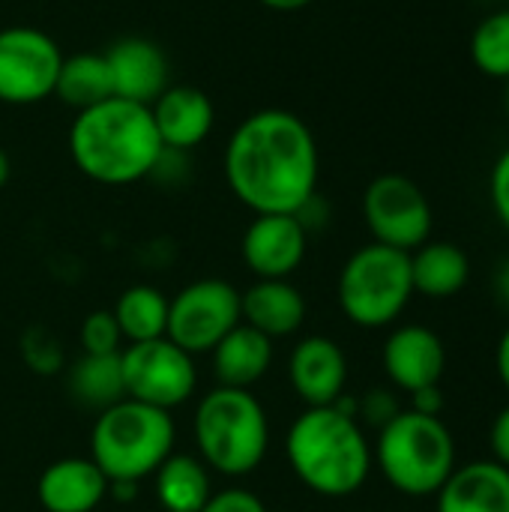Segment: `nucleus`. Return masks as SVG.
I'll use <instances>...</instances> for the list:
<instances>
[{"mask_svg": "<svg viewBox=\"0 0 509 512\" xmlns=\"http://www.w3.org/2000/svg\"><path fill=\"white\" fill-rule=\"evenodd\" d=\"M237 324H243L240 291L225 279H198L168 300L165 336L186 354H210Z\"/></svg>", "mask_w": 509, "mask_h": 512, "instance_id": "obj_9", "label": "nucleus"}, {"mask_svg": "<svg viewBox=\"0 0 509 512\" xmlns=\"http://www.w3.org/2000/svg\"><path fill=\"white\" fill-rule=\"evenodd\" d=\"M159 141L165 150L189 153L207 141L216 123L213 99L192 84H171L153 105H150Z\"/></svg>", "mask_w": 509, "mask_h": 512, "instance_id": "obj_16", "label": "nucleus"}, {"mask_svg": "<svg viewBox=\"0 0 509 512\" xmlns=\"http://www.w3.org/2000/svg\"><path fill=\"white\" fill-rule=\"evenodd\" d=\"M126 399L144 402L159 411H174L195 396L198 369L195 357L174 345L168 336L135 342L120 351Z\"/></svg>", "mask_w": 509, "mask_h": 512, "instance_id": "obj_8", "label": "nucleus"}, {"mask_svg": "<svg viewBox=\"0 0 509 512\" xmlns=\"http://www.w3.org/2000/svg\"><path fill=\"white\" fill-rule=\"evenodd\" d=\"M108 498H117V501H132V498H138V483H111V489H108Z\"/></svg>", "mask_w": 509, "mask_h": 512, "instance_id": "obj_36", "label": "nucleus"}, {"mask_svg": "<svg viewBox=\"0 0 509 512\" xmlns=\"http://www.w3.org/2000/svg\"><path fill=\"white\" fill-rule=\"evenodd\" d=\"M174 444V417L135 399H120L99 411L90 429V459L108 483H141L153 477L174 453Z\"/></svg>", "mask_w": 509, "mask_h": 512, "instance_id": "obj_5", "label": "nucleus"}, {"mask_svg": "<svg viewBox=\"0 0 509 512\" xmlns=\"http://www.w3.org/2000/svg\"><path fill=\"white\" fill-rule=\"evenodd\" d=\"M468 276H471V261L465 249L456 243L429 240L411 252L414 294H423L429 300H447L468 285Z\"/></svg>", "mask_w": 509, "mask_h": 512, "instance_id": "obj_21", "label": "nucleus"}, {"mask_svg": "<svg viewBox=\"0 0 509 512\" xmlns=\"http://www.w3.org/2000/svg\"><path fill=\"white\" fill-rule=\"evenodd\" d=\"M153 492L162 512H198L213 498L210 468L192 453H171L153 474Z\"/></svg>", "mask_w": 509, "mask_h": 512, "instance_id": "obj_22", "label": "nucleus"}, {"mask_svg": "<svg viewBox=\"0 0 509 512\" xmlns=\"http://www.w3.org/2000/svg\"><path fill=\"white\" fill-rule=\"evenodd\" d=\"M210 360L216 387L252 390L273 366V339L252 330L249 324H237L210 351Z\"/></svg>", "mask_w": 509, "mask_h": 512, "instance_id": "obj_20", "label": "nucleus"}, {"mask_svg": "<svg viewBox=\"0 0 509 512\" xmlns=\"http://www.w3.org/2000/svg\"><path fill=\"white\" fill-rule=\"evenodd\" d=\"M108 489V477L90 456H66L39 474L36 498L45 512H93L108 498Z\"/></svg>", "mask_w": 509, "mask_h": 512, "instance_id": "obj_17", "label": "nucleus"}, {"mask_svg": "<svg viewBox=\"0 0 509 512\" xmlns=\"http://www.w3.org/2000/svg\"><path fill=\"white\" fill-rule=\"evenodd\" d=\"M381 363L396 390L417 393L423 387L441 384L447 369V348L435 330L423 324H402L387 336Z\"/></svg>", "mask_w": 509, "mask_h": 512, "instance_id": "obj_13", "label": "nucleus"}, {"mask_svg": "<svg viewBox=\"0 0 509 512\" xmlns=\"http://www.w3.org/2000/svg\"><path fill=\"white\" fill-rule=\"evenodd\" d=\"M402 408H399V402H396V396L390 393V390H372V393H366L363 399H360V414L357 417H363L366 423H372V426H387L396 414H399Z\"/></svg>", "mask_w": 509, "mask_h": 512, "instance_id": "obj_30", "label": "nucleus"}, {"mask_svg": "<svg viewBox=\"0 0 509 512\" xmlns=\"http://www.w3.org/2000/svg\"><path fill=\"white\" fill-rule=\"evenodd\" d=\"M495 369H498V378H501V384L507 387V393H509V327L504 330L501 342H498V351H495Z\"/></svg>", "mask_w": 509, "mask_h": 512, "instance_id": "obj_34", "label": "nucleus"}, {"mask_svg": "<svg viewBox=\"0 0 509 512\" xmlns=\"http://www.w3.org/2000/svg\"><path fill=\"white\" fill-rule=\"evenodd\" d=\"M66 390L78 405L93 408L96 414L117 405L120 399H126L120 354H81L66 369Z\"/></svg>", "mask_w": 509, "mask_h": 512, "instance_id": "obj_23", "label": "nucleus"}, {"mask_svg": "<svg viewBox=\"0 0 509 512\" xmlns=\"http://www.w3.org/2000/svg\"><path fill=\"white\" fill-rule=\"evenodd\" d=\"M306 246L309 231L294 213H261L243 231L240 255L255 279H291L306 258Z\"/></svg>", "mask_w": 509, "mask_h": 512, "instance_id": "obj_12", "label": "nucleus"}, {"mask_svg": "<svg viewBox=\"0 0 509 512\" xmlns=\"http://www.w3.org/2000/svg\"><path fill=\"white\" fill-rule=\"evenodd\" d=\"M9 174H12V162H9V153L0 147V189L9 183Z\"/></svg>", "mask_w": 509, "mask_h": 512, "instance_id": "obj_38", "label": "nucleus"}, {"mask_svg": "<svg viewBox=\"0 0 509 512\" xmlns=\"http://www.w3.org/2000/svg\"><path fill=\"white\" fill-rule=\"evenodd\" d=\"M21 354L27 360V366L39 375H51V372H60L63 369V351L60 345L42 333V330H30L21 342Z\"/></svg>", "mask_w": 509, "mask_h": 512, "instance_id": "obj_28", "label": "nucleus"}, {"mask_svg": "<svg viewBox=\"0 0 509 512\" xmlns=\"http://www.w3.org/2000/svg\"><path fill=\"white\" fill-rule=\"evenodd\" d=\"M258 3L273 9V12H297V9H306L315 0H258Z\"/></svg>", "mask_w": 509, "mask_h": 512, "instance_id": "obj_35", "label": "nucleus"}, {"mask_svg": "<svg viewBox=\"0 0 509 512\" xmlns=\"http://www.w3.org/2000/svg\"><path fill=\"white\" fill-rule=\"evenodd\" d=\"M198 512H267V504L249 489H222Z\"/></svg>", "mask_w": 509, "mask_h": 512, "instance_id": "obj_29", "label": "nucleus"}, {"mask_svg": "<svg viewBox=\"0 0 509 512\" xmlns=\"http://www.w3.org/2000/svg\"><path fill=\"white\" fill-rule=\"evenodd\" d=\"M363 219L372 243L414 252L432 237V204L405 174H381L363 192Z\"/></svg>", "mask_w": 509, "mask_h": 512, "instance_id": "obj_10", "label": "nucleus"}, {"mask_svg": "<svg viewBox=\"0 0 509 512\" xmlns=\"http://www.w3.org/2000/svg\"><path fill=\"white\" fill-rule=\"evenodd\" d=\"M240 312L243 324L276 342L303 327L306 297L291 279H255V285L240 294Z\"/></svg>", "mask_w": 509, "mask_h": 512, "instance_id": "obj_18", "label": "nucleus"}, {"mask_svg": "<svg viewBox=\"0 0 509 512\" xmlns=\"http://www.w3.org/2000/svg\"><path fill=\"white\" fill-rule=\"evenodd\" d=\"M498 291H501L504 303L509 306V255L507 261H504V267H501V273H498Z\"/></svg>", "mask_w": 509, "mask_h": 512, "instance_id": "obj_37", "label": "nucleus"}, {"mask_svg": "<svg viewBox=\"0 0 509 512\" xmlns=\"http://www.w3.org/2000/svg\"><path fill=\"white\" fill-rule=\"evenodd\" d=\"M198 459L210 474L246 477L270 450V420L252 390L213 387L201 396L192 420Z\"/></svg>", "mask_w": 509, "mask_h": 512, "instance_id": "obj_4", "label": "nucleus"}, {"mask_svg": "<svg viewBox=\"0 0 509 512\" xmlns=\"http://www.w3.org/2000/svg\"><path fill=\"white\" fill-rule=\"evenodd\" d=\"M318 141L303 117L261 108L237 123L225 144L231 195L261 213H300L318 195Z\"/></svg>", "mask_w": 509, "mask_h": 512, "instance_id": "obj_1", "label": "nucleus"}, {"mask_svg": "<svg viewBox=\"0 0 509 512\" xmlns=\"http://www.w3.org/2000/svg\"><path fill=\"white\" fill-rule=\"evenodd\" d=\"M435 498L438 512H509V468L495 459L456 465Z\"/></svg>", "mask_w": 509, "mask_h": 512, "instance_id": "obj_19", "label": "nucleus"}, {"mask_svg": "<svg viewBox=\"0 0 509 512\" xmlns=\"http://www.w3.org/2000/svg\"><path fill=\"white\" fill-rule=\"evenodd\" d=\"M285 456L294 477L321 498H351L372 474V444L360 420L333 405L306 408L285 435Z\"/></svg>", "mask_w": 509, "mask_h": 512, "instance_id": "obj_3", "label": "nucleus"}, {"mask_svg": "<svg viewBox=\"0 0 509 512\" xmlns=\"http://www.w3.org/2000/svg\"><path fill=\"white\" fill-rule=\"evenodd\" d=\"M288 381L306 408H327L348 387V357L330 336H306L288 357Z\"/></svg>", "mask_w": 509, "mask_h": 512, "instance_id": "obj_15", "label": "nucleus"}, {"mask_svg": "<svg viewBox=\"0 0 509 512\" xmlns=\"http://www.w3.org/2000/svg\"><path fill=\"white\" fill-rule=\"evenodd\" d=\"M474 66L495 81H509V9L489 12L471 33Z\"/></svg>", "mask_w": 509, "mask_h": 512, "instance_id": "obj_26", "label": "nucleus"}, {"mask_svg": "<svg viewBox=\"0 0 509 512\" xmlns=\"http://www.w3.org/2000/svg\"><path fill=\"white\" fill-rule=\"evenodd\" d=\"M444 393H441V384L435 387H423L417 393H411V411L417 414H426V417H441L444 414Z\"/></svg>", "mask_w": 509, "mask_h": 512, "instance_id": "obj_33", "label": "nucleus"}, {"mask_svg": "<svg viewBox=\"0 0 509 512\" xmlns=\"http://www.w3.org/2000/svg\"><path fill=\"white\" fill-rule=\"evenodd\" d=\"M162 153L150 105L111 96L78 111L69 126V156L99 186H132L150 177Z\"/></svg>", "mask_w": 509, "mask_h": 512, "instance_id": "obj_2", "label": "nucleus"}, {"mask_svg": "<svg viewBox=\"0 0 509 512\" xmlns=\"http://www.w3.org/2000/svg\"><path fill=\"white\" fill-rule=\"evenodd\" d=\"M507 114H509V81H507Z\"/></svg>", "mask_w": 509, "mask_h": 512, "instance_id": "obj_39", "label": "nucleus"}, {"mask_svg": "<svg viewBox=\"0 0 509 512\" xmlns=\"http://www.w3.org/2000/svg\"><path fill=\"white\" fill-rule=\"evenodd\" d=\"M372 459L396 492L429 498L456 471V441L441 417L408 408L378 429Z\"/></svg>", "mask_w": 509, "mask_h": 512, "instance_id": "obj_6", "label": "nucleus"}, {"mask_svg": "<svg viewBox=\"0 0 509 512\" xmlns=\"http://www.w3.org/2000/svg\"><path fill=\"white\" fill-rule=\"evenodd\" d=\"M105 63L111 72L114 96L138 105H153L168 87H171V66L153 39L144 36H126L117 39L105 51Z\"/></svg>", "mask_w": 509, "mask_h": 512, "instance_id": "obj_14", "label": "nucleus"}, {"mask_svg": "<svg viewBox=\"0 0 509 512\" xmlns=\"http://www.w3.org/2000/svg\"><path fill=\"white\" fill-rule=\"evenodd\" d=\"M81 348L84 354H96V357H105V354H120L123 351V333L111 315V309H99V312H90L84 321H81Z\"/></svg>", "mask_w": 509, "mask_h": 512, "instance_id": "obj_27", "label": "nucleus"}, {"mask_svg": "<svg viewBox=\"0 0 509 512\" xmlns=\"http://www.w3.org/2000/svg\"><path fill=\"white\" fill-rule=\"evenodd\" d=\"M339 309L354 327L381 330L399 321L414 297L411 252L381 243L360 246L342 267L336 282Z\"/></svg>", "mask_w": 509, "mask_h": 512, "instance_id": "obj_7", "label": "nucleus"}, {"mask_svg": "<svg viewBox=\"0 0 509 512\" xmlns=\"http://www.w3.org/2000/svg\"><path fill=\"white\" fill-rule=\"evenodd\" d=\"M111 315L129 345L162 339L168 330V297L153 285H132L117 297Z\"/></svg>", "mask_w": 509, "mask_h": 512, "instance_id": "obj_25", "label": "nucleus"}, {"mask_svg": "<svg viewBox=\"0 0 509 512\" xmlns=\"http://www.w3.org/2000/svg\"><path fill=\"white\" fill-rule=\"evenodd\" d=\"M489 195H492V207L501 225L509 231V147L495 159V168L489 177Z\"/></svg>", "mask_w": 509, "mask_h": 512, "instance_id": "obj_31", "label": "nucleus"}, {"mask_svg": "<svg viewBox=\"0 0 509 512\" xmlns=\"http://www.w3.org/2000/svg\"><path fill=\"white\" fill-rule=\"evenodd\" d=\"M489 444H492L495 462L509 468V405L495 417L492 432H489Z\"/></svg>", "mask_w": 509, "mask_h": 512, "instance_id": "obj_32", "label": "nucleus"}, {"mask_svg": "<svg viewBox=\"0 0 509 512\" xmlns=\"http://www.w3.org/2000/svg\"><path fill=\"white\" fill-rule=\"evenodd\" d=\"M63 63L60 45L39 27L12 24L0 30V102L36 105L54 96Z\"/></svg>", "mask_w": 509, "mask_h": 512, "instance_id": "obj_11", "label": "nucleus"}, {"mask_svg": "<svg viewBox=\"0 0 509 512\" xmlns=\"http://www.w3.org/2000/svg\"><path fill=\"white\" fill-rule=\"evenodd\" d=\"M54 96L63 105L75 108V114L111 99L114 84H111L105 54L81 51V54L63 57L60 72H57V84H54Z\"/></svg>", "mask_w": 509, "mask_h": 512, "instance_id": "obj_24", "label": "nucleus"}]
</instances>
